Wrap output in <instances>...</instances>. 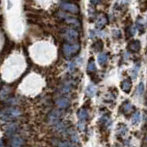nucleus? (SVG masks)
<instances>
[{"mask_svg":"<svg viewBox=\"0 0 147 147\" xmlns=\"http://www.w3.org/2000/svg\"><path fill=\"white\" fill-rule=\"evenodd\" d=\"M144 84L142 82H141L139 85H138L137 86V91H136V93L138 96H142V94H144Z\"/></svg>","mask_w":147,"mask_h":147,"instance_id":"nucleus-22","label":"nucleus"},{"mask_svg":"<svg viewBox=\"0 0 147 147\" xmlns=\"http://www.w3.org/2000/svg\"><path fill=\"white\" fill-rule=\"evenodd\" d=\"M100 37V38H103L106 36V33L103 31H98V30H91L90 31V38L94 39L96 37Z\"/></svg>","mask_w":147,"mask_h":147,"instance_id":"nucleus-15","label":"nucleus"},{"mask_svg":"<svg viewBox=\"0 0 147 147\" xmlns=\"http://www.w3.org/2000/svg\"><path fill=\"white\" fill-rule=\"evenodd\" d=\"M59 147H76L75 144H69V142H63V144H60Z\"/></svg>","mask_w":147,"mask_h":147,"instance_id":"nucleus-25","label":"nucleus"},{"mask_svg":"<svg viewBox=\"0 0 147 147\" xmlns=\"http://www.w3.org/2000/svg\"><path fill=\"white\" fill-rule=\"evenodd\" d=\"M133 109V106L130 103V102H126L125 105H124V107L122 108L123 109V113H125V114H128V113H130L131 110Z\"/></svg>","mask_w":147,"mask_h":147,"instance_id":"nucleus-20","label":"nucleus"},{"mask_svg":"<svg viewBox=\"0 0 147 147\" xmlns=\"http://www.w3.org/2000/svg\"><path fill=\"white\" fill-rule=\"evenodd\" d=\"M140 67H141V64L140 63H136L134 66H133L132 70H131V77L133 79H135L138 76V72L140 70Z\"/></svg>","mask_w":147,"mask_h":147,"instance_id":"nucleus-19","label":"nucleus"},{"mask_svg":"<svg viewBox=\"0 0 147 147\" xmlns=\"http://www.w3.org/2000/svg\"><path fill=\"white\" fill-rule=\"evenodd\" d=\"M21 114V111L18 108H8L2 110L1 119L3 121H7L9 119L18 117Z\"/></svg>","mask_w":147,"mask_h":147,"instance_id":"nucleus-2","label":"nucleus"},{"mask_svg":"<svg viewBox=\"0 0 147 147\" xmlns=\"http://www.w3.org/2000/svg\"><path fill=\"white\" fill-rule=\"evenodd\" d=\"M140 119H141V112L140 111H137L133 114V116L131 118V123L132 124H138L140 122Z\"/></svg>","mask_w":147,"mask_h":147,"instance_id":"nucleus-18","label":"nucleus"},{"mask_svg":"<svg viewBox=\"0 0 147 147\" xmlns=\"http://www.w3.org/2000/svg\"><path fill=\"white\" fill-rule=\"evenodd\" d=\"M22 144H23V140L18 136H14L10 141V144L12 147H20Z\"/></svg>","mask_w":147,"mask_h":147,"instance_id":"nucleus-10","label":"nucleus"},{"mask_svg":"<svg viewBox=\"0 0 147 147\" xmlns=\"http://www.w3.org/2000/svg\"><path fill=\"white\" fill-rule=\"evenodd\" d=\"M56 104L59 108H62V109H64L69 106V100L65 98H59L57 101H56Z\"/></svg>","mask_w":147,"mask_h":147,"instance_id":"nucleus-13","label":"nucleus"},{"mask_svg":"<svg viewBox=\"0 0 147 147\" xmlns=\"http://www.w3.org/2000/svg\"><path fill=\"white\" fill-rule=\"evenodd\" d=\"M107 22H108V20L105 16H99L96 20V26L98 27V29H100V28H103L107 24Z\"/></svg>","mask_w":147,"mask_h":147,"instance_id":"nucleus-8","label":"nucleus"},{"mask_svg":"<svg viewBox=\"0 0 147 147\" xmlns=\"http://www.w3.org/2000/svg\"><path fill=\"white\" fill-rule=\"evenodd\" d=\"M60 117V112L57 110H54L52 112V114L50 115V121L53 124H57L58 123V119Z\"/></svg>","mask_w":147,"mask_h":147,"instance_id":"nucleus-12","label":"nucleus"},{"mask_svg":"<svg viewBox=\"0 0 147 147\" xmlns=\"http://www.w3.org/2000/svg\"><path fill=\"white\" fill-rule=\"evenodd\" d=\"M57 16H58L59 18L63 20L65 22H67L68 24H71V25L75 26L76 28L80 27V22H79V20H77V18H74V17H71L70 15H67V14H65L64 12H62V11L57 12Z\"/></svg>","mask_w":147,"mask_h":147,"instance_id":"nucleus-4","label":"nucleus"},{"mask_svg":"<svg viewBox=\"0 0 147 147\" xmlns=\"http://www.w3.org/2000/svg\"><path fill=\"white\" fill-rule=\"evenodd\" d=\"M76 64H77V63H76V62L71 63L70 64H69V66H68V68H69V71H70V72H73L74 70H75Z\"/></svg>","mask_w":147,"mask_h":147,"instance_id":"nucleus-23","label":"nucleus"},{"mask_svg":"<svg viewBox=\"0 0 147 147\" xmlns=\"http://www.w3.org/2000/svg\"><path fill=\"white\" fill-rule=\"evenodd\" d=\"M145 25L147 26V18H146V21H145Z\"/></svg>","mask_w":147,"mask_h":147,"instance_id":"nucleus-29","label":"nucleus"},{"mask_svg":"<svg viewBox=\"0 0 147 147\" xmlns=\"http://www.w3.org/2000/svg\"><path fill=\"white\" fill-rule=\"evenodd\" d=\"M145 142H147V136H146V138H145Z\"/></svg>","mask_w":147,"mask_h":147,"instance_id":"nucleus-30","label":"nucleus"},{"mask_svg":"<svg viewBox=\"0 0 147 147\" xmlns=\"http://www.w3.org/2000/svg\"><path fill=\"white\" fill-rule=\"evenodd\" d=\"M136 27H131V36H134L135 35V33H136Z\"/></svg>","mask_w":147,"mask_h":147,"instance_id":"nucleus-26","label":"nucleus"},{"mask_svg":"<svg viewBox=\"0 0 147 147\" xmlns=\"http://www.w3.org/2000/svg\"><path fill=\"white\" fill-rule=\"evenodd\" d=\"M93 48H94V51H96V52H99V51H101L103 48V42L100 40H96L93 46Z\"/></svg>","mask_w":147,"mask_h":147,"instance_id":"nucleus-21","label":"nucleus"},{"mask_svg":"<svg viewBox=\"0 0 147 147\" xmlns=\"http://www.w3.org/2000/svg\"><path fill=\"white\" fill-rule=\"evenodd\" d=\"M96 91H98V88H96V86H94V85H88L86 89V96H88L89 98H92V96H94L96 93Z\"/></svg>","mask_w":147,"mask_h":147,"instance_id":"nucleus-7","label":"nucleus"},{"mask_svg":"<svg viewBox=\"0 0 147 147\" xmlns=\"http://www.w3.org/2000/svg\"><path fill=\"white\" fill-rule=\"evenodd\" d=\"M7 1H8V6H7V9H10V8H11V7H12L11 1H10V0H7Z\"/></svg>","mask_w":147,"mask_h":147,"instance_id":"nucleus-28","label":"nucleus"},{"mask_svg":"<svg viewBox=\"0 0 147 147\" xmlns=\"http://www.w3.org/2000/svg\"><path fill=\"white\" fill-rule=\"evenodd\" d=\"M87 73H93V72H95L96 70V64H95V62L93 61V60H90L89 61V63H88V64H87Z\"/></svg>","mask_w":147,"mask_h":147,"instance_id":"nucleus-17","label":"nucleus"},{"mask_svg":"<svg viewBox=\"0 0 147 147\" xmlns=\"http://www.w3.org/2000/svg\"><path fill=\"white\" fill-rule=\"evenodd\" d=\"M121 88L125 93H129L131 88V83L130 79H125L121 83Z\"/></svg>","mask_w":147,"mask_h":147,"instance_id":"nucleus-9","label":"nucleus"},{"mask_svg":"<svg viewBox=\"0 0 147 147\" xmlns=\"http://www.w3.org/2000/svg\"><path fill=\"white\" fill-rule=\"evenodd\" d=\"M99 1H100V0H90V2H91L92 4H94V5L98 4V3H99Z\"/></svg>","mask_w":147,"mask_h":147,"instance_id":"nucleus-27","label":"nucleus"},{"mask_svg":"<svg viewBox=\"0 0 147 147\" xmlns=\"http://www.w3.org/2000/svg\"><path fill=\"white\" fill-rule=\"evenodd\" d=\"M87 111L85 109H81L78 111V119H79V121H86V119L87 118Z\"/></svg>","mask_w":147,"mask_h":147,"instance_id":"nucleus-14","label":"nucleus"},{"mask_svg":"<svg viewBox=\"0 0 147 147\" xmlns=\"http://www.w3.org/2000/svg\"><path fill=\"white\" fill-rule=\"evenodd\" d=\"M98 62L101 66L105 65L108 63V54L106 53H100L98 56Z\"/></svg>","mask_w":147,"mask_h":147,"instance_id":"nucleus-11","label":"nucleus"},{"mask_svg":"<svg viewBox=\"0 0 147 147\" xmlns=\"http://www.w3.org/2000/svg\"><path fill=\"white\" fill-rule=\"evenodd\" d=\"M70 89H71V84H70V83H67V84L64 85L63 88V92H69V91H70Z\"/></svg>","mask_w":147,"mask_h":147,"instance_id":"nucleus-24","label":"nucleus"},{"mask_svg":"<svg viewBox=\"0 0 147 147\" xmlns=\"http://www.w3.org/2000/svg\"><path fill=\"white\" fill-rule=\"evenodd\" d=\"M62 35L63 39L68 41L69 43H76V40H78V37H79L78 31H76L75 29H72V28L64 29L62 31Z\"/></svg>","mask_w":147,"mask_h":147,"instance_id":"nucleus-1","label":"nucleus"},{"mask_svg":"<svg viewBox=\"0 0 147 147\" xmlns=\"http://www.w3.org/2000/svg\"><path fill=\"white\" fill-rule=\"evenodd\" d=\"M145 26H146V25H145V23H144V21H142V18H138L136 27H137V29L141 31V34H142V33L144 32V27H145Z\"/></svg>","mask_w":147,"mask_h":147,"instance_id":"nucleus-16","label":"nucleus"},{"mask_svg":"<svg viewBox=\"0 0 147 147\" xmlns=\"http://www.w3.org/2000/svg\"><path fill=\"white\" fill-rule=\"evenodd\" d=\"M59 6L64 11L70 12V13H73V14H78V13H79V7H78L76 5L74 4V3L62 1L61 3H60Z\"/></svg>","mask_w":147,"mask_h":147,"instance_id":"nucleus-5","label":"nucleus"},{"mask_svg":"<svg viewBox=\"0 0 147 147\" xmlns=\"http://www.w3.org/2000/svg\"><path fill=\"white\" fill-rule=\"evenodd\" d=\"M80 50L79 43H67L64 44L63 47V53L65 57H71L73 55L77 53Z\"/></svg>","mask_w":147,"mask_h":147,"instance_id":"nucleus-3","label":"nucleus"},{"mask_svg":"<svg viewBox=\"0 0 147 147\" xmlns=\"http://www.w3.org/2000/svg\"><path fill=\"white\" fill-rule=\"evenodd\" d=\"M129 49L132 53H138L141 50V42L138 40H133L129 43Z\"/></svg>","mask_w":147,"mask_h":147,"instance_id":"nucleus-6","label":"nucleus"}]
</instances>
